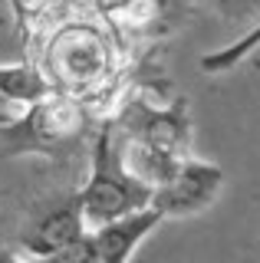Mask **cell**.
<instances>
[{
    "instance_id": "3957f363",
    "label": "cell",
    "mask_w": 260,
    "mask_h": 263,
    "mask_svg": "<svg viewBox=\"0 0 260 263\" xmlns=\"http://www.w3.org/2000/svg\"><path fill=\"white\" fill-rule=\"evenodd\" d=\"M46 66H50L46 79L56 92L63 96L83 92V89H92L102 82L105 69H109V46L92 27L72 23L50 40Z\"/></svg>"
},
{
    "instance_id": "30bf717a",
    "label": "cell",
    "mask_w": 260,
    "mask_h": 263,
    "mask_svg": "<svg viewBox=\"0 0 260 263\" xmlns=\"http://www.w3.org/2000/svg\"><path fill=\"white\" fill-rule=\"evenodd\" d=\"M257 46H260V23L254 30H247L244 36H237L234 43H227L224 49L208 53L205 60H201V69H205V72H224V69H231V66H237L244 56H250Z\"/></svg>"
},
{
    "instance_id": "7a4b0ae2",
    "label": "cell",
    "mask_w": 260,
    "mask_h": 263,
    "mask_svg": "<svg viewBox=\"0 0 260 263\" xmlns=\"http://www.w3.org/2000/svg\"><path fill=\"white\" fill-rule=\"evenodd\" d=\"M83 125H86L83 105L72 96H63L53 89L40 102L27 105V112H20V119L13 125L0 128V135L7 138L4 152L7 155H56L76 142Z\"/></svg>"
},
{
    "instance_id": "9c48e42d",
    "label": "cell",
    "mask_w": 260,
    "mask_h": 263,
    "mask_svg": "<svg viewBox=\"0 0 260 263\" xmlns=\"http://www.w3.org/2000/svg\"><path fill=\"white\" fill-rule=\"evenodd\" d=\"M198 4L208 13H214L217 20L237 27L240 36L260 23V0H198Z\"/></svg>"
},
{
    "instance_id": "6da1fadb",
    "label": "cell",
    "mask_w": 260,
    "mask_h": 263,
    "mask_svg": "<svg viewBox=\"0 0 260 263\" xmlns=\"http://www.w3.org/2000/svg\"><path fill=\"white\" fill-rule=\"evenodd\" d=\"M79 208H83L86 230H96L116 217H125L132 211L148 208L152 187H145L139 178L125 171L119 158V138L116 132L105 125L92 142V168L83 191H76Z\"/></svg>"
},
{
    "instance_id": "8fae6325",
    "label": "cell",
    "mask_w": 260,
    "mask_h": 263,
    "mask_svg": "<svg viewBox=\"0 0 260 263\" xmlns=\"http://www.w3.org/2000/svg\"><path fill=\"white\" fill-rule=\"evenodd\" d=\"M20 119V109L17 105H10L4 96H0V128H7V125H13V122Z\"/></svg>"
},
{
    "instance_id": "5b68a950",
    "label": "cell",
    "mask_w": 260,
    "mask_h": 263,
    "mask_svg": "<svg viewBox=\"0 0 260 263\" xmlns=\"http://www.w3.org/2000/svg\"><path fill=\"white\" fill-rule=\"evenodd\" d=\"M125 138L135 145H145L152 152H161L168 158H184V148L191 142V119L184 102H175L172 109H155L148 102H132L122 119Z\"/></svg>"
},
{
    "instance_id": "8992f818",
    "label": "cell",
    "mask_w": 260,
    "mask_h": 263,
    "mask_svg": "<svg viewBox=\"0 0 260 263\" xmlns=\"http://www.w3.org/2000/svg\"><path fill=\"white\" fill-rule=\"evenodd\" d=\"M86 230V220H83V208H79V197L69 194L66 201H60L56 208H50L43 217L36 220L27 234L20 237V250L27 260L33 257H46V253L60 250L72 240H79Z\"/></svg>"
},
{
    "instance_id": "ba28073f",
    "label": "cell",
    "mask_w": 260,
    "mask_h": 263,
    "mask_svg": "<svg viewBox=\"0 0 260 263\" xmlns=\"http://www.w3.org/2000/svg\"><path fill=\"white\" fill-rule=\"evenodd\" d=\"M50 92H53V86L46 79V72L36 69L33 63L0 66V96L10 105H33Z\"/></svg>"
},
{
    "instance_id": "52a82bcc",
    "label": "cell",
    "mask_w": 260,
    "mask_h": 263,
    "mask_svg": "<svg viewBox=\"0 0 260 263\" xmlns=\"http://www.w3.org/2000/svg\"><path fill=\"white\" fill-rule=\"evenodd\" d=\"M161 220L165 217H161L158 211L142 208V211H132V214H125V217H116V220H109V224L89 230L99 263H128L132 253H135V247H139Z\"/></svg>"
},
{
    "instance_id": "7c38bea8",
    "label": "cell",
    "mask_w": 260,
    "mask_h": 263,
    "mask_svg": "<svg viewBox=\"0 0 260 263\" xmlns=\"http://www.w3.org/2000/svg\"><path fill=\"white\" fill-rule=\"evenodd\" d=\"M0 263H30V260H23V257H17V253H10V250H0Z\"/></svg>"
},
{
    "instance_id": "277c9868",
    "label": "cell",
    "mask_w": 260,
    "mask_h": 263,
    "mask_svg": "<svg viewBox=\"0 0 260 263\" xmlns=\"http://www.w3.org/2000/svg\"><path fill=\"white\" fill-rule=\"evenodd\" d=\"M224 187V171L211 161H198L184 155L181 161L168 171L161 184L152 187L148 208L161 217H191L214 204V197Z\"/></svg>"
}]
</instances>
